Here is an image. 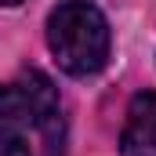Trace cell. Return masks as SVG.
I'll return each instance as SVG.
<instances>
[{
  "mask_svg": "<svg viewBox=\"0 0 156 156\" xmlns=\"http://www.w3.org/2000/svg\"><path fill=\"white\" fill-rule=\"evenodd\" d=\"M15 4H22V0H0V7H15Z\"/></svg>",
  "mask_w": 156,
  "mask_h": 156,
  "instance_id": "5b68a950",
  "label": "cell"
},
{
  "mask_svg": "<svg viewBox=\"0 0 156 156\" xmlns=\"http://www.w3.org/2000/svg\"><path fill=\"white\" fill-rule=\"evenodd\" d=\"M55 116H58V91L44 73L29 69L22 76L0 83V120L44 127Z\"/></svg>",
  "mask_w": 156,
  "mask_h": 156,
  "instance_id": "7a4b0ae2",
  "label": "cell"
},
{
  "mask_svg": "<svg viewBox=\"0 0 156 156\" xmlns=\"http://www.w3.org/2000/svg\"><path fill=\"white\" fill-rule=\"evenodd\" d=\"M0 156H33V153H29V142L18 131H11V127L0 123Z\"/></svg>",
  "mask_w": 156,
  "mask_h": 156,
  "instance_id": "277c9868",
  "label": "cell"
},
{
  "mask_svg": "<svg viewBox=\"0 0 156 156\" xmlns=\"http://www.w3.org/2000/svg\"><path fill=\"white\" fill-rule=\"evenodd\" d=\"M120 156H156V91H142L127 105Z\"/></svg>",
  "mask_w": 156,
  "mask_h": 156,
  "instance_id": "3957f363",
  "label": "cell"
},
{
  "mask_svg": "<svg viewBox=\"0 0 156 156\" xmlns=\"http://www.w3.org/2000/svg\"><path fill=\"white\" fill-rule=\"evenodd\" d=\"M47 47L62 73L94 76L109 62V22L87 0H62L47 18Z\"/></svg>",
  "mask_w": 156,
  "mask_h": 156,
  "instance_id": "6da1fadb",
  "label": "cell"
}]
</instances>
